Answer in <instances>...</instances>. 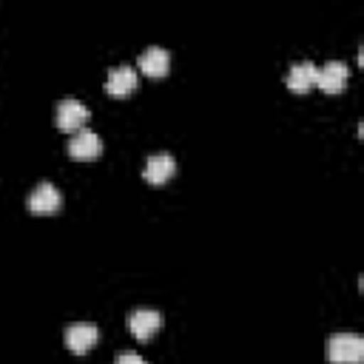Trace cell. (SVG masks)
Instances as JSON below:
<instances>
[{
  "instance_id": "9c48e42d",
  "label": "cell",
  "mask_w": 364,
  "mask_h": 364,
  "mask_svg": "<svg viewBox=\"0 0 364 364\" xmlns=\"http://www.w3.org/2000/svg\"><path fill=\"white\" fill-rule=\"evenodd\" d=\"M136 82H139V74H136V68H134V65H128V63H119V65L108 68V77H105V88H108L111 94L122 97V94H128L131 88H136Z\"/></svg>"
},
{
  "instance_id": "52a82bcc",
  "label": "cell",
  "mask_w": 364,
  "mask_h": 364,
  "mask_svg": "<svg viewBox=\"0 0 364 364\" xmlns=\"http://www.w3.org/2000/svg\"><path fill=\"white\" fill-rule=\"evenodd\" d=\"M100 151H102V139H100V134L91 131V128H80V131H74L71 139H68V154L77 156V159H91V156H97Z\"/></svg>"
},
{
  "instance_id": "8fae6325",
  "label": "cell",
  "mask_w": 364,
  "mask_h": 364,
  "mask_svg": "<svg viewBox=\"0 0 364 364\" xmlns=\"http://www.w3.org/2000/svg\"><path fill=\"white\" fill-rule=\"evenodd\" d=\"M316 71H318V65L313 60H296L287 68V85L293 91H307L310 85H316Z\"/></svg>"
},
{
  "instance_id": "6da1fadb",
  "label": "cell",
  "mask_w": 364,
  "mask_h": 364,
  "mask_svg": "<svg viewBox=\"0 0 364 364\" xmlns=\"http://www.w3.org/2000/svg\"><path fill=\"white\" fill-rule=\"evenodd\" d=\"M327 358L333 364H358L364 358V338L358 333H333L327 338Z\"/></svg>"
},
{
  "instance_id": "277c9868",
  "label": "cell",
  "mask_w": 364,
  "mask_h": 364,
  "mask_svg": "<svg viewBox=\"0 0 364 364\" xmlns=\"http://www.w3.org/2000/svg\"><path fill=\"white\" fill-rule=\"evenodd\" d=\"M100 338V327L94 321H74L65 327V347L74 353H85L97 344Z\"/></svg>"
},
{
  "instance_id": "7a4b0ae2",
  "label": "cell",
  "mask_w": 364,
  "mask_h": 364,
  "mask_svg": "<svg viewBox=\"0 0 364 364\" xmlns=\"http://www.w3.org/2000/svg\"><path fill=\"white\" fill-rule=\"evenodd\" d=\"M54 119H57V125H60L63 131H80V128L85 125V119H88V108H85V102L77 100V97H63V100L57 102Z\"/></svg>"
},
{
  "instance_id": "5b68a950",
  "label": "cell",
  "mask_w": 364,
  "mask_h": 364,
  "mask_svg": "<svg viewBox=\"0 0 364 364\" xmlns=\"http://www.w3.org/2000/svg\"><path fill=\"white\" fill-rule=\"evenodd\" d=\"M162 327V313L154 307H136L128 313V330L136 338H151Z\"/></svg>"
},
{
  "instance_id": "3957f363",
  "label": "cell",
  "mask_w": 364,
  "mask_h": 364,
  "mask_svg": "<svg viewBox=\"0 0 364 364\" xmlns=\"http://www.w3.org/2000/svg\"><path fill=\"white\" fill-rule=\"evenodd\" d=\"M60 205H63V193L48 179L46 182H37L31 188V193H28V210H34V213H54Z\"/></svg>"
},
{
  "instance_id": "ba28073f",
  "label": "cell",
  "mask_w": 364,
  "mask_h": 364,
  "mask_svg": "<svg viewBox=\"0 0 364 364\" xmlns=\"http://www.w3.org/2000/svg\"><path fill=\"white\" fill-rule=\"evenodd\" d=\"M173 171H176V159H173V154H168V151L151 154V156L145 159V168H142L145 179L154 182V185H162L165 179H171Z\"/></svg>"
},
{
  "instance_id": "7c38bea8",
  "label": "cell",
  "mask_w": 364,
  "mask_h": 364,
  "mask_svg": "<svg viewBox=\"0 0 364 364\" xmlns=\"http://www.w3.org/2000/svg\"><path fill=\"white\" fill-rule=\"evenodd\" d=\"M117 364H145V358L139 353H134V350H125V353L117 355Z\"/></svg>"
},
{
  "instance_id": "8992f818",
  "label": "cell",
  "mask_w": 364,
  "mask_h": 364,
  "mask_svg": "<svg viewBox=\"0 0 364 364\" xmlns=\"http://www.w3.org/2000/svg\"><path fill=\"white\" fill-rule=\"evenodd\" d=\"M347 74H350V68L344 60H327L316 71V85L324 91H341L347 85Z\"/></svg>"
},
{
  "instance_id": "30bf717a",
  "label": "cell",
  "mask_w": 364,
  "mask_h": 364,
  "mask_svg": "<svg viewBox=\"0 0 364 364\" xmlns=\"http://www.w3.org/2000/svg\"><path fill=\"white\" fill-rule=\"evenodd\" d=\"M136 65H139L145 74L159 77V74H165L168 65H171V51H168L165 46H145L142 54H139V60H136Z\"/></svg>"
}]
</instances>
